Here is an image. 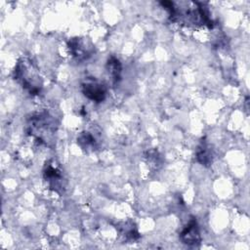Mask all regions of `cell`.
Wrapping results in <instances>:
<instances>
[{"instance_id":"1","label":"cell","mask_w":250,"mask_h":250,"mask_svg":"<svg viewBox=\"0 0 250 250\" xmlns=\"http://www.w3.org/2000/svg\"><path fill=\"white\" fill-rule=\"evenodd\" d=\"M83 93L87 98L93 101L102 102L105 96V89L103 85L94 81H90L83 85Z\"/></svg>"},{"instance_id":"2","label":"cell","mask_w":250,"mask_h":250,"mask_svg":"<svg viewBox=\"0 0 250 250\" xmlns=\"http://www.w3.org/2000/svg\"><path fill=\"white\" fill-rule=\"evenodd\" d=\"M181 238L184 243L189 245L199 242L200 235L196 222L194 220H191L187 226V228L183 230V232L181 233Z\"/></svg>"},{"instance_id":"3","label":"cell","mask_w":250,"mask_h":250,"mask_svg":"<svg viewBox=\"0 0 250 250\" xmlns=\"http://www.w3.org/2000/svg\"><path fill=\"white\" fill-rule=\"evenodd\" d=\"M108 72L109 74L114 78V79H117V77L119 76V73H120V63L118 62V60L116 59H111L110 61H108Z\"/></svg>"}]
</instances>
